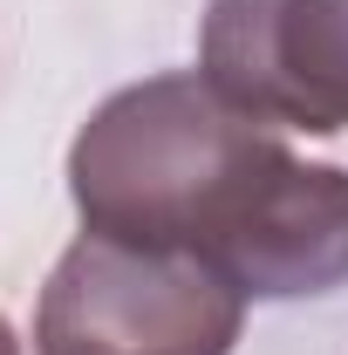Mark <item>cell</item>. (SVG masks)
I'll list each match as a JSON object with an SVG mask.
<instances>
[{
  "label": "cell",
  "instance_id": "obj_1",
  "mask_svg": "<svg viewBox=\"0 0 348 355\" xmlns=\"http://www.w3.org/2000/svg\"><path fill=\"white\" fill-rule=\"evenodd\" d=\"M82 232L218 266L246 301L335 294L348 280V171L307 164L225 110L198 69L116 89L69 150Z\"/></svg>",
  "mask_w": 348,
  "mask_h": 355
},
{
  "label": "cell",
  "instance_id": "obj_2",
  "mask_svg": "<svg viewBox=\"0 0 348 355\" xmlns=\"http://www.w3.org/2000/svg\"><path fill=\"white\" fill-rule=\"evenodd\" d=\"M246 294L191 253L82 232L42 287L35 355H232Z\"/></svg>",
  "mask_w": 348,
  "mask_h": 355
},
{
  "label": "cell",
  "instance_id": "obj_3",
  "mask_svg": "<svg viewBox=\"0 0 348 355\" xmlns=\"http://www.w3.org/2000/svg\"><path fill=\"white\" fill-rule=\"evenodd\" d=\"M198 76L266 130H348V0H212Z\"/></svg>",
  "mask_w": 348,
  "mask_h": 355
},
{
  "label": "cell",
  "instance_id": "obj_4",
  "mask_svg": "<svg viewBox=\"0 0 348 355\" xmlns=\"http://www.w3.org/2000/svg\"><path fill=\"white\" fill-rule=\"evenodd\" d=\"M0 355H21V342H14V328L0 321Z\"/></svg>",
  "mask_w": 348,
  "mask_h": 355
}]
</instances>
